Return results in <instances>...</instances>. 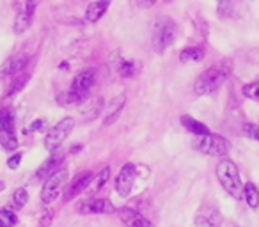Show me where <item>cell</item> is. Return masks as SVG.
<instances>
[{
    "label": "cell",
    "mask_w": 259,
    "mask_h": 227,
    "mask_svg": "<svg viewBox=\"0 0 259 227\" xmlns=\"http://www.w3.org/2000/svg\"><path fill=\"white\" fill-rule=\"evenodd\" d=\"M231 75V64L229 62H219V64L208 68L204 73H201L197 80L194 83V90L199 96H206V94L215 93L217 89L224 85L227 78Z\"/></svg>",
    "instance_id": "cell-1"
},
{
    "label": "cell",
    "mask_w": 259,
    "mask_h": 227,
    "mask_svg": "<svg viewBox=\"0 0 259 227\" xmlns=\"http://www.w3.org/2000/svg\"><path fill=\"white\" fill-rule=\"evenodd\" d=\"M217 177H219L220 185L224 187V190L231 195V197L241 201L243 199V183L240 179V172L238 167L234 165V162L231 160H222L217 165Z\"/></svg>",
    "instance_id": "cell-2"
},
{
    "label": "cell",
    "mask_w": 259,
    "mask_h": 227,
    "mask_svg": "<svg viewBox=\"0 0 259 227\" xmlns=\"http://www.w3.org/2000/svg\"><path fill=\"white\" fill-rule=\"evenodd\" d=\"M176 23L169 18H162L155 23V29H153V50L156 54H163L170 44L176 39Z\"/></svg>",
    "instance_id": "cell-3"
},
{
    "label": "cell",
    "mask_w": 259,
    "mask_h": 227,
    "mask_svg": "<svg viewBox=\"0 0 259 227\" xmlns=\"http://www.w3.org/2000/svg\"><path fill=\"white\" fill-rule=\"evenodd\" d=\"M194 146L197 151L204 153L206 156H224L229 153V142L215 133L197 137L194 141Z\"/></svg>",
    "instance_id": "cell-4"
},
{
    "label": "cell",
    "mask_w": 259,
    "mask_h": 227,
    "mask_svg": "<svg viewBox=\"0 0 259 227\" xmlns=\"http://www.w3.org/2000/svg\"><path fill=\"white\" fill-rule=\"evenodd\" d=\"M73 128H75V121H73L71 117H64L61 123H57L54 128H50L47 137H45V148H47V151H50V153L57 151L62 146V142L69 137Z\"/></svg>",
    "instance_id": "cell-5"
},
{
    "label": "cell",
    "mask_w": 259,
    "mask_h": 227,
    "mask_svg": "<svg viewBox=\"0 0 259 227\" xmlns=\"http://www.w3.org/2000/svg\"><path fill=\"white\" fill-rule=\"evenodd\" d=\"M68 177H69L68 169H59L55 174H52V176L48 177L43 185V190H41V201H43L45 204L54 202L55 199H57L59 192H61L62 187L66 185Z\"/></svg>",
    "instance_id": "cell-6"
},
{
    "label": "cell",
    "mask_w": 259,
    "mask_h": 227,
    "mask_svg": "<svg viewBox=\"0 0 259 227\" xmlns=\"http://www.w3.org/2000/svg\"><path fill=\"white\" fill-rule=\"evenodd\" d=\"M135 177H137V167L134 163H124L115 177V192L121 197H128L132 188H134Z\"/></svg>",
    "instance_id": "cell-7"
},
{
    "label": "cell",
    "mask_w": 259,
    "mask_h": 227,
    "mask_svg": "<svg viewBox=\"0 0 259 227\" xmlns=\"http://www.w3.org/2000/svg\"><path fill=\"white\" fill-rule=\"evenodd\" d=\"M80 213L83 215H110V213H115V208L108 199H103V197H93V199H85L83 202H80L76 206Z\"/></svg>",
    "instance_id": "cell-8"
},
{
    "label": "cell",
    "mask_w": 259,
    "mask_h": 227,
    "mask_svg": "<svg viewBox=\"0 0 259 227\" xmlns=\"http://www.w3.org/2000/svg\"><path fill=\"white\" fill-rule=\"evenodd\" d=\"M94 82H96V69L87 68L75 76V80H73V83H71V90L82 94V96H87V93H89L91 87L94 85Z\"/></svg>",
    "instance_id": "cell-9"
},
{
    "label": "cell",
    "mask_w": 259,
    "mask_h": 227,
    "mask_svg": "<svg viewBox=\"0 0 259 227\" xmlns=\"http://www.w3.org/2000/svg\"><path fill=\"white\" fill-rule=\"evenodd\" d=\"M115 213H117L119 220L126 227H155L144 215H141V213L132 208H119Z\"/></svg>",
    "instance_id": "cell-10"
},
{
    "label": "cell",
    "mask_w": 259,
    "mask_h": 227,
    "mask_svg": "<svg viewBox=\"0 0 259 227\" xmlns=\"http://www.w3.org/2000/svg\"><path fill=\"white\" fill-rule=\"evenodd\" d=\"M34 9H36V2H25L20 9V13L16 15L15 20V32L23 34L30 25H32L34 20Z\"/></svg>",
    "instance_id": "cell-11"
},
{
    "label": "cell",
    "mask_w": 259,
    "mask_h": 227,
    "mask_svg": "<svg viewBox=\"0 0 259 227\" xmlns=\"http://www.w3.org/2000/svg\"><path fill=\"white\" fill-rule=\"evenodd\" d=\"M29 61H30V57L27 54L13 55V57H9L8 61L2 64V68H0V76L15 75V73L22 71V69L29 64Z\"/></svg>",
    "instance_id": "cell-12"
},
{
    "label": "cell",
    "mask_w": 259,
    "mask_h": 227,
    "mask_svg": "<svg viewBox=\"0 0 259 227\" xmlns=\"http://www.w3.org/2000/svg\"><path fill=\"white\" fill-rule=\"evenodd\" d=\"M93 177H94L93 172H85V174H82V176L76 177V179L73 181L71 187L66 190L64 201H71V199H75L78 194H82L83 190H87V188H89V185H91V181H93Z\"/></svg>",
    "instance_id": "cell-13"
},
{
    "label": "cell",
    "mask_w": 259,
    "mask_h": 227,
    "mask_svg": "<svg viewBox=\"0 0 259 227\" xmlns=\"http://www.w3.org/2000/svg\"><path fill=\"white\" fill-rule=\"evenodd\" d=\"M64 162V153H54V155L50 156V158L47 160V162L43 163V165L37 169V177H50L52 174H55L59 169H61V163Z\"/></svg>",
    "instance_id": "cell-14"
},
{
    "label": "cell",
    "mask_w": 259,
    "mask_h": 227,
    "mask_svg": "<svg viewBox=\"0 0 259 227\" xmlns=\"http://www.w3.org/2000/svg\"><path fill=\"white\" fill-rule=\"evenodd\" d=\"M126 103V96L124 94H121V96L114 98L110 103V107H108V112H107V116H105L103 119V124L105 126H110V124H114L115 121L119 119V116H121V110L122 107H124Z\"/></svg>",
    "instance_id": "cell-15"
},
{
    "label": "cell",
    "mask_w": 259,
    "mask_h": 227,
    "mask_svg": "<svg viewBox=\"0 0 259 227\" xmlns=\"http://www.w3.org/2000/svg\"><path fill=\"white\" fill-rule=\"evenodd\" d=\"M180 121H181V124H183L185 130L190 131V133H194V135H197V137H202V135H209V128L206 126L204 123H201V121L194 119V117L183 116Z\"/></svg>",
    "instance_id": "cell-16"
},
{
    "label": "cell",
    "mask_w": 259,
    "mask_h": 227,
    "mask_svg": "<svg viewBox=\"0 0 259 227\" xmlns=\"http://www.w3.org/2000/svg\"><path fill=\"white\" fill-rule=\"evenodd\" d=\"M87 96H82V94L75 93V90H66V93H61L57 96V103L61 107H76V105H82L85 101Z\"/></svg>",
    "instance_id": "cell-17"
},
{
    "label": "cell",
    "mask_w": 259,
    "mask_h": 227,
    "mask_svg": "<svg viewBox=\"0 0 259 227\" xmlns=\"http://www.w3.org/2000/svg\"><path fill=\"white\" fill-rule=\"evenodd\" d=\"M108 2H91L89 6H87V13H85V18L87 22H98V20L101 18V16L105 15V11L108 9Z\"/></svg>",
    "instance_id": "cell-18"
},
{
    "label": "cell",
    "mask_w": 259,
    "mask_h": 227,
    "mask_svg": "<svg viewBox=\"0 0 259 227\" xmlns=\"http://www.w3.org/2000/svg\"><path fill=\"white\" fill-rule=\"evenodd\" d=\"M204 59V50L201 47H188L185 50H181L180 54V62L187 64V62H201Z\"/></svg>",
    "instance_id": "cell-19"
},
{
    "label": "cell",
    "mask_w": 259,
    "mask_h": 227,
    "mask_svg": "<svg viewBox=\"0 0 259 227\" xmlns=\"http://www.w3.org/2000/svg\"><path fill=\"white\" fill-rule=\"evenodd\" d=\"M243 197L250 208H257L259 206V190L254 183H245L243 185Z\"/></svg>",
    "instance_id": "cell-20"
},
{
    "label": "cell",
    "mask_w": 259,
    "mask_h": 227,
    "mask_svg": "<svg viewBox=\"0 0 259 227\" xmlns=\"http://www.w3.org/2000/svg\"><path fill=\"white\" fill-rule=\"evenodd\" d=\"M101 107H103V100H100V98L89 100L85 107L82 108L83 117H85V119H94V117H96L98 114L101 112Z\"/></svg>",
    "instance_id": "cell-21"
},
{
    "label": "cell",
    "mask_w": 259,
    "mask_h": 227,
    "mask_svg": "<svg viewBox=\"0 0 259 227\" xmlns=\"http://www.w3.org/2000/svg\"><path fill=\"white\" fill-rule=\"evenodd\" d=\"M18 139H16L15 131H0V148L6 151H15L18 148Z\"/></svg>",
    "instance_id": "cell-22"
},
{
    "label": "cell",
    "mask_w": 259,
    "mask_h": 227,
    "mask_svg": "<svg viewBox=\"0 0 259 227\" xmlns=\"http://www.w3.org/2000/svg\"><path fill=\"white\" fill-rule=\"evenodd\" d=\"M108 177H110V167H105V169L101 170L98 176L93 177V181H91V185H89V188H87V190L93 192V194H94V192H98V190H101V188L107 185Z\"/></svg>",
    "instance_id": "cell-23"
},
{
    "label": "cell",
    "mask_w": 259,
    "mask_h": 227,
    "mask_svg": "<svg viewBox=\"0 0 259 227\" xmlns=\"http://www.w3.org/2000/svg\"><path fill=\"white\" fill-rule=\"evenodd\" d=\"M119 64L115 66V71L119 73V76L122 78H130V76H134L135 71H137V66H135L134 61H122V59L117 57Z\"/></svg>",
    "instance_id": "cell-24"
},
{
    "label": "cell",
    "mask_w": 259,
    "mask_h": 227,
    "mask_svg": "<svg viewBox=\"0 0 259 227\" xmlns=\"http://www.w3.org/2000/svg\"><path fill=\"white\" fill-rule=\"evenodd\" d=\"M15 130V116L8 108H0V131Z\"/></svg>",
    "instance_id": "cell-25"
},
{
    "label": "cell",
    "mask_w": 259,
    "mask_h": 227,
    "mask_svg": "<svg viewBox=\"0 0 259 227\" xmlns=\"http://www.w3.org/2000/svg\"><path fill=\"white\" fill-rule=\"evenodd\" d=\"M18 222L16 213H13L11 209H0V227H13Z\"/></svg>",
    "instance_id": "cell-26"
},
{
    "label": "cell",
    "mask_w": 259,
    "mask_h": 227,
    "mask_svg": "<svg viewBox=\"0 0 259 227\" xmlns=\"http://www.w3.org/2000/svg\"><path fill=\"white\" fill-rule=\"evenodd\" d=\"M27 201H29V194H27L25 188H16L15 194H13V206L16 209H22L27 204Z\"/></svg>",
    "instance_id": "cell-27"
},
{
    "label": "cell",
    "mask_w": 259,
    "mask_h": 227,
    "mask_svg": "<svg viewBox=\"0 0 259 227\" xmlns=\"http://www.w3.org/2000/svg\"><path fill=\"white\" fill-rule=\"evenodd\" d=\"M241 93H243V96H247L248 100H254L259 103V82H252V83L243 85Z\"/></svg>",
    "instance_id": "cell-28"
},
{
    "label": "cell",
    "mask_w": 259,
    "mask_h": 227,
    "mask_svg": "<svg viewBox=\"0 0 259 227\" xmlns=\"http://www.w3.org/2000/svg\"><path fill=\"white\" fill-rule=\"evenodd\" d=\"M241 131H243V135L247 139H252V141H257L259 142V124L248 123V124H245Z\"/></svg>",
    "instance_id": "cell-29"
},
{
    "label": "cell",
    "mask_w": 259,
    "mask_h": 227,
    "mask_svg": "<svg viewBox=\"0 0 259 227\" xmlns=\"http://www.w3.org/2000/svg\"><path fill=\"white\" fill-rule=\"evenodd\" d=\"M27 80H29V75H23V76H20V78L16 80V82H13L11 89H9V93H8L9 96H11V94H15V93H18V90L22 89V87L27 83Z\"/></svg>",
    "instance_id": "cell-30"
},
{
    "label": "cell",
    "mask_w": 259,
    "mask_h": 227,
    "mask_svg": "<svg viewBox=\"0 0 259 227\" xmlns=\"http://www.w3.org/2000/svg\"><path fill=\"white\" fill-rule=\"evenodd\" d=\"M45 126H47V121L37 119V121H34V123L30 124L29 130H25V133H34V131H39V130H43Z\"/></svg>",
    "instance_id": "cell-31"
},
{
    "label": "cell",
    "mask_w": 259,
    "mask_h": 227,
    "mask_svg": "<svg viewBox=\"0 0 259 227\" xmlns=\"http://www.w3.org/2000/svg\"><path fill=\"white\" fill-rule=\"evenodd\" d=\"M20 162H22V153H16V155H13L11 158L8 160V167L9 169H16V167L20 165Z\"/></svg>",
    "instance_id": "cell-32"
},
{
    "label": "cell",
    "mask_w": 259,
    "mask_h": 227,
    "mask_svg": "<svg viewBox=\"0 0 259 227\" xmlns=\"http://www.w3.org/2000/svg\"><path fill=\"white\" fill-rule=\"evenodd\" d=\"M52 218H54V216H52V211H45V215L41 216V220H39V227H50V223H52Z\"/></svg>",
    "instance_id": "cell-33"
},
{
    "label": "cell",
    "mask_w": 259,
    "mask_h": 227,
    "mask_svg": "<svg viewBox=\"0 0 259 227\" xmlns=\"http://www.w3.org/2000/svg\"><path fill=\"white\" fill-rule=\"evenodd\" d=\"M4 188H6V185H4V181H0V192H2V190H4Z\"/></svg>",
    "instance_id": "cell-34"
}]
</instances>
